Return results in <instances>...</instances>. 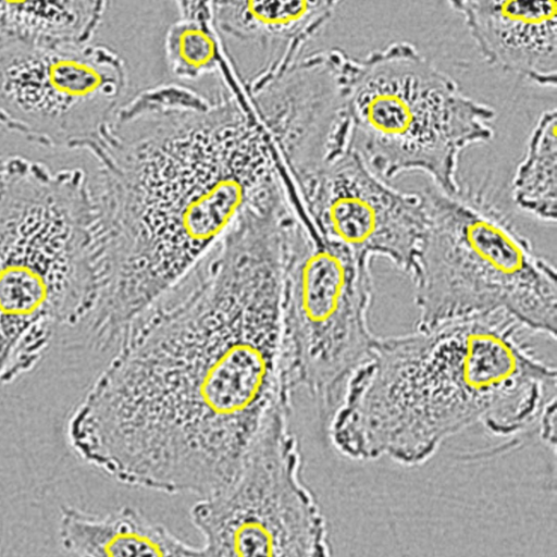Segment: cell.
<instances>
[{
  "label": "cell",
  "instance_id": "obj_12",
  "mask_svg": "<svg viewBox=\"0 0 557 557\" xmlns=\"http://www.w3.org/2000/svg\"><path fill=\"white\" fill-rule=\"evenodd\" d=\"M485 61L542 87H556V1H453Z\"/></svg>",
  "mask_w": 557,
  "mask_h": 557
},
{
  "label": "cell",
  "instance_id": "obj_1",
  "mask_svg": "<svg viewBox=\"0 0 557 557\" xmlns=\"http://www.w3.org/2000/svg\"><path fill=\"white\" fill-rule=\"evenodd\" d=\"M295 221L249 198L214 247L139 313L67 422L116 481L203 498L242 467L283 395L281 296Z\"/></svg>",
  "mask_w": 557,
  "mask_h": 557
},
{
  "label": "cell",
  "instance_id": "obj_9",
  "mask_svg": "<svg viewBox=\"0 0 557 557\" xmlns=\"http://www.w3.org/2000/svg\"><path fill=\"white\" fill-rule=\"evenodd\" d=\"M128 83L125 60L106 45L0 46V126L42 147L84 150Z\"/></svg>",
  "mask_w": 557,
  "mask_h": 557
},
{
  "label": "cell",
  "instance_id": "obj_3",
  "mask_svg": "<svg viewBox=\"0 0 557 557\" xmlns=\"http://www.w3.org/2000/svg\"><path fill=\"white\" fill-rule=\"evenodd\" d=\"M522 331L493 313L376 337L325 425L332 445L349 459L412 467L476 424L511 440L536 433L557 370Z\"/></svg>",
  "mask_w": 557,
  "mask_h": 557
},
{
  "label": "cell",
  "instance_id": "obj_13",
  "mask_svg": "<svg viewBox=\"0 0 557 557\" xmlns=\"http://www.w3.org/2000/svg\"><path fill=\"white\" fill-rule=\"evenodd\" d=\"M59 539L75 557H213L133 507L104 515L73 506L61 510Z\"/></svg>",
  "mask_w": 557,
  "mask_h": 557
},
{
  "label": "cell",
  "instance_id": "obj_7",
  "mask_svg": "<svg viewBox=\"0 0 557 557\" xmlns=\"http://www.w3.org/2000/svg\"><path fill=\"white\" fill-rule=\"evenodd\" d=\"M372 299L371 260L301 219L282 276V385L290 399L305 392L324 426L376 339L369 326Z\"/></svg>",
  "mask_w": 557,
  "mask_h": 557
},
{
  "label": "cell",
  "instance_id": "obj_16",
  "mask_svg": "<svg viewBox=\"0 0 557 557\" xmlns=\"http://www.w3.org/2000/svg\"><path fill=\"white\" fill-rule=\"evenodd\" d=\"M557 113H542L534 126L523 159L511 182L512 200L528 215L556 223L557 202Z\"/></svg>",
  "mask_w": 557,
  "mask_h": 557
},
{
  "label": "cell",
  "instance_id": "obj_14",
  "mask_svg": "<svg viewBox=\"0 0 557 557\" xmlns=\"http://www.w3.org/2000/svg\"><path fill=\"white\" fill-rule=\"evenodd\" d=\"M337 4L335 1H211L212 23L220 36L256 44L265 53L267 63L286 50L304 51L332 18Z\"/></svg>",
  "mask_w": 557,
  "mask_h": 557
},
{
  "label": "cell",
  "instance_id": "obj_6",
  "mask_svg": "<svg viewBox=\"0 0 557 557\" xmlns=\"http://www.w3.org/2000/svg\"><path fill=\"white\" fill-rule=\"evenodd\" d=\"M351 148L381 178L420 171L455 195L460 153L494 137L496 112L462 92L413 45L394 41L356 58L342 51Z\"/></svg>",
  "mask_w": 557,
  "mask_h": 557
},
{
  "label": "cell",
  "instance_id": "obj_10",
  "mask_svg": "<svg viewBox=\"0 0 557 557\" xmlns=\"http://www.w3.org/2000/svg\"><path fill=\"white\" fill-rule=\"evenodd\" d=\"M342 51L333 48L273 61L240 79L296 187L351 148Z\"/></svg>",
  "mask_w": 557,
  "mask_h": 557
},
{
  "label": "cell",
  "instance_id": "obj_8",
  "mask_svg": "<svg viewBox=\"0 0 557 557\" xmlns=\"http://www.w3.org/2000/svg\"><path fill=\"white\" fill-rule=\"evenodd\" d=\"M285 393L234 478L190 509L213 557H331L325 518L301 480Z\"/></svg>",
  "mask_w": 557,
  "mask_h": 557
},
{
  "label": "cell",
  "instance_id": "obj_2",
  "mask_svg": "<svg viewBox=\"0 0 557 557\" xmlns=\"http://www.w3.org/2000/svg\"><path fill=\"white\" fill-rule=\"evenodd\" d=\"M106 272L103 312L126 327L220 240L282 158L243 87L135 94L86 146Z\"/></svg>",
  "mask_w": 557,
  "mask_h": 557
},
{
  "label": "cell",
  "instance_id": "obj_4",
  "mask_svg": "<svg viewBox=\"0 0 557 557\" xmlns=\"http://www.w3.org/2000/svg\"><path fill=\"white\" fill-rule=\"evenodd\" d=\"M94 187L81 168L5 156L0 174V386L32 371L60 326L89 322L102 278Z\"/></svg>",
  "mask_w": 557,
  "mask_h": 557
},
{
  "label": "cell",
  "instance_id": "obj_11",
  "mask_svg": "<svg viewBox=\"0 0 557 557\" xmlns=\"http://www.w3.org/2000/svg\"><path fill=\"white\" fill-rule=\"evenodd\" d=\"M297 189L322 237L411 274L428 222L421 191L392 187L352 148Z\"/></svg>",
  "mask_w": 557,
  "mask_h": 557
},
{
  "label": "cell",
  "instance_id": "obj_19",
  "mask_svg": "<svg viewBox=\"0 0 557 557\" xmlns=\"http://www.w3.org/2000/svg\"><path fill=\"white\" fill-rule=\"evenodd\" d=\"M1 388V387H0Z\"/></svg>",
  "mask_w": 557,
  "mask_h": 557
},
{
  "label": "cell",
  "instance_id": "obj_17",
  "mask_svg": "<svg viewBox=\"0 0 557 557\" xmlns=\"http://www.w3.org/2000/svg\"><path fill=\"white\" fill-rule=\"evenodd\" d=\"M176 4L181 16L168 28L164 41L170 72L185 82L218 74L225 47L212 23L211 1Z\"/></svg>",
  "mask_w": 557,
  "mask_h": 557
},
{
  "label": "cell",
  "instance_id": "obj_18",
  "mask_svg": "<svg viewBox=\"0 0 557 557\" xmlns=\"http://www.w3.org/2000/svg\"><path fill=\"white\" fill-rule=\"evenodd\" d=\"M4 158H5V156H1L0 154V174H1V171H2V168H3Z\"/></svg>",
  "mask_w": 557,
  "mask_h": 557
},
{
  "label": "cell",
  "instance_id": "obj_5",
  "mask_svg": "<svg viewBox=\"0 0 557 557\" xmlns=\"http://www.w3.org/2000/svg\"><path fill=\"white\" fill-rule=\"evenodd\" d=\"M426 228L409 275L417 327L505 313L556 339V269L498 208L480 195L421 190Z\"/></svg>",
  "mask_w": 557,
  "mask_h": 557
},
{
  "label": "cell",
  "instance_id": "obj_15",
  "mask_svg": "<svg viewBox=\"0 0 557 557\" xmlns=\"http://www.w3.org/2000/svg\"><path fill=\"white\" fill-rule=\"evenodd\" d=\"M108 5L89 0L0 1V46L89 44Z\"/></svg>",
  "mask_w": 557,
  "mask_h": 557
}]
</instances>
